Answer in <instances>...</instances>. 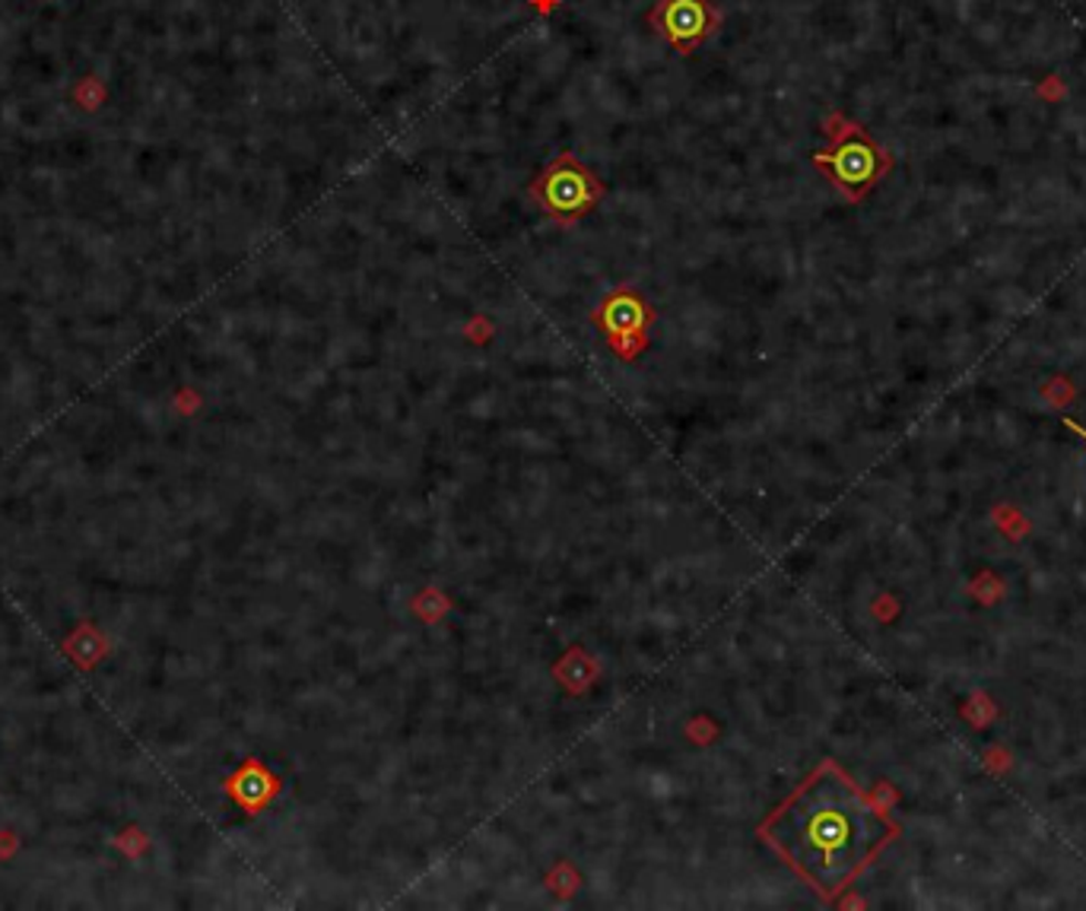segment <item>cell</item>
<instances>
[{
    "instance_id": "cell-1",
    "label": "cell",
    "mask_w": 1086,
    "mask_h": 911,
    "mask_svg": "<svg viewBox=\"0 0 1086 911\" xmlns=\"http://www.w3.org/2000/svg\"><path fill=\"white\" fill-rule=\"evenodd\" d=\"M757 833L791 873L833 905L899 836V826L839 762L823 760Z\"/></svg>"
},
{
    "instance_id": "cell-2",
    "label": "cell",
    "mask_w": 1086,
    "mask_h": 911,
    "mask_svg": "<svg viewBox=\"0 0 1086 911\" xmlns=\"http://www.w3.org/2000/svg\"><path fill=\"white\" fill-rule=\"evenodd\" d=\"M528 194L550 220L572 226L581 223L588 213H594V206L604 201L607 184L576 152L562 150L534 176Z\"/></svg>"
},
{
    "instance_id": "cell-3",
    "label": "cell",
    "mask_w": 1086,
    "mask_h": 911,
    "mask_svg": "<svg viewBox=\"0 0 1086 911\" xmlns=\"http://www.w3.org/2000/svg\"><path fill=\"white\" fill-rule=\"evenodd\" d=\"M594 328L604 333L610 353L620 359H639L642 350H649V330L655 325V305L645 296H639L635 286H616L610 289L598 308L591 311Z\"/></svg>"
},
{
    "instance_id": "cell-4",
    "label": "cell",
    "mask_w": 1086,
    "mask_h": 911,
    "mask_svg": "<svg viewBox=\"0 0 1086 911\" xmlns=\"http://www.w3.org/2000/svg\"><path fill=\"white\" fill-rule=\"evenodd\" d=\"M725 13L711 0H657L649 10V25L677 51L693 57L721 29Z\"/></svg>"
},
{
    "instance_id": "cell-5",
    "label": "cell",
    "mask_w": 1086,
    "mask_h": 911,
    "mask_svg": "<svg viewBox=\"0 0 1086 911\" xmlns=\"http://www.w3.org/2000/svg\"><path fill=\"white\" fill-rule=\"evenodd\" d=\"M813 166L820 172H826L845 198L858 201L884 172V156L871 140H864V134L855 127L852 134L835 140L833 150L813 152Z\"/></svg>"
},
{
    "instance_id": "cell-6",
    "label": "cell",
    "mask_w": 1086,
    "mask_h": 911,
    "mask_svg": "<svg viewBox=\"0 0 1086 911\" xmlns=\"http://www.w3.org/2000/svg\"><path fill=\"white\" fill-rule=\"evenodd\" d=\"M528 7H531V10H537L540 17H550L556 7H562V0H528Z\"/></svg>"
},
{
    "instance_id": "cell-7",
    "label": "cell",
    "mask_w": 1086,
    "mask_h": 911,
    "mask_svg": "<svg viewBox=\"0 0 1086 911\" xmlns=\"http://www.w3.org/2000/svg\"><path fill=\"white\" fill-rule=\"evenodd\" d=\"M1064 426H1067V430H1071V432H1077V435H1080V438H1084V442H1086V430H1084V426H1080V423H1074V420H1064Z\"/></svg>"
}]
</instances>
